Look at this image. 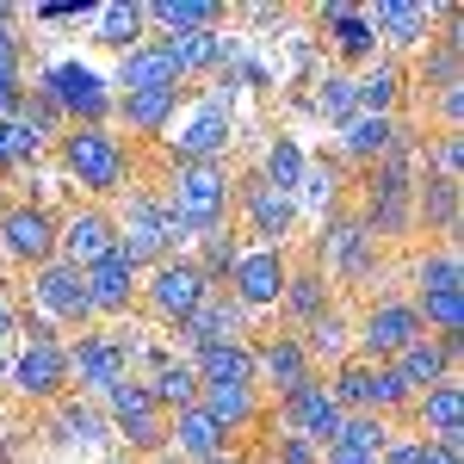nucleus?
Wrapping results in <instances>:
<instances>
[{
  "label": "nucleus",
  "mask_w": 464,
  "mask_h": 464,
  "mask_svg": "<svg viewBox=\"0 0 464 464\" xmlns=\"http://www.w3.org/2000/svg\"><path fill=\"white\" fill-rule=\"evenodd\" d=\"M50 409H56V421H63V440H69V446H100V440H106V409H100V402H87V396H63V402H50Z\"/></svg>",
  "instance_id": "nucleus-41"
},
{
  "label": "nucleus",
  "mask_w": 464,
  "mask_h": 464,
  "mask_svg": "<svg viewBox=\"0 0 464 464\" xmlns=\"http://www.w3.org/2000/svg\"><path fill=\"white\" fill-rule=\"evenodd\" d=\"M396 440L391 421H378V415H341V428L328 446H341V452H365V459H384V446Z\"/></svg>",
  "instance_id": "nucleus-43"
},
{
  "label": "nucleus",
  "mask_w": 464,
  "mask_h": 464,
  "mask_svg": "<svg viewBox=\"0 0 464 464\" xmlns=\"http://www.w3.org/2000/svg\"><path fill=\"white\" fill-rule=\"evenodd\" d=\"M365 19H372L384 56H402V50H415V44H428L440 32V6H421V0H378Z\"/></svg>",
  "instance_id": "nucleus-23"
},
{
  "label": "nucleus",
  "mask_w": 464,
  "mask_h": 464,
  "mask_svg": "<svg viewBox=\"0 0 464 464\" xmlns=\"http://www.w3.org/2000/svg\"><path fill=\"white\" fill-rule=\"evenodd\" d=\"M205 297H211V285H205V273L192 266V254H174V260H161V266H149V273H143V285H137V310H143L155 328L174 334Z\"/></svg>",
  "instance_id": "nucleus-9"
},
{
  "label": "nucleus",
  "mask_w": 464,
  "mask_h": 464,
  "mask_svg": "<svg viewBox=\"0 0 464 464\" xmlns=\"http://www.w3.org/2000/svg\"><path fill=\"white\" fill-rule=\"evenodd\" d=\"M254 174L266 179L273 192H297V179H304V149H297V137H273Z\"/></svg>",
  "instance_id": "nucleus-46"
},
{
  "label": "nucleus",
  "mask_w": 464,
  "mask_h": 464,
  "mask_svg": "<svg viewBox=\"0 0 464 464\" xmlns=\"http://www.w3.org/2000/svg\"><path fill=\"white\" fill-rule=\"evenodd\" d=\"M100 44H111L118 56L149 44V25H143V0H106L100 6Z\"/></svg>",
  "instance_id": "nucleus-40"
},
{
  "label": "nucleus",
  "mask_w": 464,
  "mask_h": 464,
  "mask_svg": "<svg viewBox=\"0 0 464 464\" xmlns=\"http://www.w3.org/2000/svg\"><path fill=\"white\" fill-rule=\"evenodd\" d=\"M63 347H69V384H81L87 402H100L111 384L130 378V353H124V334L118 328H81Z\"/></svg>",
  "instance_id": "nucleus-11"
},
{
  "label": "nucleus",
  "mask_w": 464,
  "mask_h": 464,
  "mask_svg": "<svg viewBox=\"0 0 464 464\" xmlns=\"http://www.w3.org/2000/svg\"><path fill=\"white\" fill-rule=\"evenodd\" d=\"M242 248H248V242H242L236 229L198 236V242H192V266L205 273V285H211V291H223V285H229V273H236V260H242Z\"/></svg>",
  "instance_id": "nucleus-39"
},
{
  "label": "nucleus",
  "mask_w": 464,
  "mask_h": 464,
  "mask_svg": "<svg viewBox=\"0 0 464 464\" xmlns=\"http://www.w3.org/2000/svg\"><path fill=\"white\" fill-rule=\"evenodd\" d=\"M50 137L37 130V124H25V118H0V155H6V168L19 174V168H32V161H44L50 155Z\"/></svg>",
  "instance_id": "nucleus-44"
},
{
  "label": "nucleus",
  "mask_w": 464,
  "mask_h": 464,
  "mask_svg": "<svg viewBox=\"0 0 464 464\" xmlns=\"http://www.w3.org/2000/svg\"><path fill=\"white\" fill-rule=\"evenodd\" d=\"M297 341H304L310 365H328V372H334L341 359H353V322L341 316V310H328V316H322V322H310V328H304Z\"/></svg>",
  "instance_id": "nucleus-37"
},
{
  "label": "nucleus",
  "mask_w": 464,
  "mask_h": 464,
  "mask_svg": "<svg viewBox=\"0 0 464 464\" xmlns=\"http://www.w3.org/2000/svg\"><path fill=\"white\" fill-rule=\"evenodd\" d=\"M186 365L198 372V384H254V347L248 341H211V347L186 353Z\"/></svg>",
  "instance_id": "nucleus-35"
},
{
  "label": "nucleus",
  "mask_w": 464,
  "mask_h": 464,
  "mask_svg": "<svg viewBox=\"0 0 464 464\" xmlns=\"http://www.w3.org/2000/svg\"><path fill=\"white\" fill-rule=\"evenodd\" d=\"M415 143V130L402 124V118H365L359 111L353 124H341V161L347 168H372V161H384L391 149Z\"/></svg>",
  "instance_id": "nucleus-27"
},
{
  "label": "nucleus",
  "mask_w": 464,
  "mask_h": 464,
  "mask_svg": "<svg viewBox=\"0 0 464 464\" xmlns=\"http://www.w3.org/2000/svg\"><path fill=\"white\" fill-rule=\"evenodd\" d=\"M415 291H464V266H459V242H440L415 260Z\"/></svg>",
  "instance_id": "nucleus-47"
},
{
  "label": "nucleus",
  "mask_w": 464,
  "mask_h": 464,
  "mask_svg": "<svg viewBox=\"0 0 464 464\" xmlns=\"http://www.w3.org/2000/svg\"><path fill=\"white\" fill-rule=\"evenodd\" d=\"M6 384L25 396V402H63L74 391L69 384V347L63 341H19V353L6 359Z\"/></svg>",
  "instance_id": "nucleus-14"
},
{
  "label": "nucleus",
  "mask_w": 464,
  "mask_h": 464,
  "mask_svg": "<svg viewBox=\"0 0 464 464\" xmlns=\"http://www.w3.org/2000/svg\"><path fill=\"white\" fill-rule=\"evenodd\" d=\"M168 50V63L179 69V87L198 81V74H217L229 56H236V37L229 32H186V37H155Z\"/></svg>",
  "instance_id": "nucleus-32"
},
{
  "label": "nucleus",
  "mask_w": 464,
  "mask_h": 464,
  "mask_svg": "<svg viewBox=\"0 0 464 464\" xmlns=\"http://www.w3.org/2000/svg\"><path fill=\"white\" fill-rule=\"evenodd\" d=\"M205 464H248L242 452H223V459H205Z\"/></svg>",
  "instance_id": "nucleus-56"
},
{
  "label": "nucleus",
  "mask_w": 464,
  "mask_h": 464,
  "mask_svg": "<svg viewBox=\"0 0 464 464\" xmlns=\"http://www.w3.org/2000/svg\"><path fill=\"white\" fill-rule=\"evenodd\" d=\"M341 186H347V179H341V161H304V179H297V192H291V198H297V217L304 211L334 217L341 211Z\"/></svg>",
  "instance_id": "nucleus-38"
},
{
  "label": "nucleus",
  "mask_w": 464,
  "mask_h": 464,
  "mask_svg": "<svg viewBox=\"0 0 464 464\" xmlns=\"http://www.w3.org/2000/svg\"><path fill=\"white\" fill-rule=\"evenodd\" d=\"M415 236H440V242H459V217H464V186L459 179H415Z\"/></svg>",
  "instance_id": "nucleus-25"
},
{
  "label": "nucleus",
  "mask_w": 464,
  "mask_h": 464,
  "mask_svg": "<svg viewBox=\"0 0 464 464\" xmlns=\"http://www.w3.org/2000/svg\"><path fill=\"white\" fill-rule=\"evenodd\" d=\"M248 334H254V316L229 291H211L168 341H174V353H198V347H211V341H248Z\"/></svg>",
  "instance_id": "nucleus-20"
},
{
  "label": "nucleus",
  "mask_w": 464,
  "mask_h": 464,
  "mask_svg": "<svg viewBox=\"0 0 464 464\" xmlns=\"http://www.w3.org/2000/svg\"><path fill=\"white\" fill-rule=\"evenodd\" d=\"M223 452H236V440L217 428L198 402H192V409H179V415H168V459L205 464V459H223Z\"/></svg>",
  "instance_id": "nucleus-26"
},
{
  "label": "nucleus",
  "mask_w": 464,
  "mask_h": 464,
  "mask_svg": "<svg viewBox=\"0 0 464 464\" xmlns=\"http://www.w3.org/2000/svg\"><path fill=\"white\" fill-rule=\"evenodd\" d=\"M266 421H273L279 433L310 440V446H328V440H334V428H341V402L328 396V384H322V372H316L310 384H297L291 396H279V402L266 409Z\"/></svg>",
  "instance_id": "nucleus-17"
},
{
  "label": "nucleus",
  "mask_w": 464,
  "mask_h": 464,
  "mask_svg": "<svg viewBox=\"0 0 464 464\" xmlns=\"http://www.w3.org/2000/svg\"><path fill=\"white\" fill-rule=\"evenodd\" d=\"M328 396L341 402V415H378V421H402L415 409V391L396 378V365H372V359H341L328 378Z\"/></svg>",
  "instance_id": "nucleus-4"
},
{
  "label": "nucleus",
  "mask_w": 464,
  "mask_h": 464,
  "mask_svg": "<svg viewBox=\"0 0 464 464\" xmlns=\"http://www.w3.org/2000/svg\"><path fill=\"white\" fill-rule=\"evenodd\" d=\"M143 384H149V396H155V409H161V415H179V409H192V402H198V391H205V384H198V372L186 365V353L161 359V365L149 372Z\"/></svg>",
  "instance_id": "nucleus-36"
},
{
  "label": "nucleus",
  "mask_w": 464,
  "mask_h": 464,
  "mask_svg": "<svg viewBox=\"0 0 464 464\" xmlns=\"http://www.w3.org/2000/svg\"><path fill=\"white\" fill-rule=\"evenodd\" d=\"M161 198H168L179 248H192L198 236L229 229V211H236V168H229V161H179V168H168V179H161Z\"/></svg>",
  "instance_id": "nucleus-1"
},
{
  "label": "nucleus",
  "mask_w": 464,
  "mask_h": 464,
  "mask_svg": "<svg viewBox=\"0 0 464 464\" xmlns=\"http://www.w3.org/2000/svg\"><path fill=\"white\" fill-rule=\"evenodd\" d=\"M409 421H415L421 440L464 452V384H459V378H446V384L421 391V396H415V409H409Z\"/></svg>",
  "instance_id": "nucleus-24"
},
{
  "label": "nucleus",
  "mask_w": 464,
  "mask_h": 464,
  "mask_svg": "<svg viewBox=\"0 0 464 464\" xmlns=\"http://www.w3.org/2000/svg\"><path fill=\"white\" fill-rule=\"evenodd\" d=\"M179 93L186 87H155V93H118V124L130 130V137H143V143H161L168 130H174L179 118Z\"/></svg>",
  "instance_id": "nucleus-29"
},
{
  "label": "nucleus",
  "mask_w": 464,
  "mask_h": 464,
  "mask_svg": "<svg viewBox=\"0 0 464 464\" xmlns=\"http://www.w3.org/2000/svg\"><path fill=\"white\" fill-rule=\"evenodd\" d=\"M285 279H291V254L285 248H242V260H236V273H229L223 291H229L248 316H266V310H279Z\"/></svg>",
  "instance_id": "nucleus-16"
},
{
  "label": "nucleus",
  "mask_w": 464,
  "mask_h": 464,
  "mask_svg": "<svg viewBox=\"0 0 464 464\" xmlns=\"http://www.w3.org/2000/svg\"><path fill=\"white\" fill-rule=\"evenodd\" d=\"M155 87H179V69L168 63V50L149 37V44H137V50L118 56V81H111V93H155Z\"/></svg>",
  "instance_id": "nucleus-34"
},
{
  "label": "nucleus",
  "mask_w": 464,
  "mask_h": 464,
  "mask_svg": "<svg viewBox=\"0 0 464 464\" xmlns=\"http://www.w3.org/2000/svg\"><path fill=\"white\" fill-rule=\"evenodd\" d=\"M19 334V310H13V297L0 291V341H13Z\"/></svg>",
  "instance_id": "nucleus-54"
},
{
  "label": "nucleus",
  "mask_w": 464,
  "mask_h": 464,
  "mask_svg": "<svg viewBox=\"0 0 464 464\" xmlns=\"http://www.w3.org/2000/svg\"><path fill=\"white\" fill-rule=\"evenodd\" d=\"M56 161H63V174L93 205H106V198H118L130 186V143L111 124H74V130H63L56 137Z\"/></svg>",
  "instance_id": "nucleus-2"
},
{
  "label": "nucleus",
  "mask_w": 464,
  "mask_h": 464,
  "mask_svg": "<svg viewBox=\"0 0 464 464\" xmlns=\"http://www.w3.org/2000/svg\"><path fill=\"white\" fill-rule=\"evenodd\" d=\"M428 328H421V316H415V304L409 297H378V304H365L353 322V359H372V365H391L409 341H421Z\"/></svg>",
  "instance_id": "nucleus-12"
},
{
  "label": "nucleus",
  "mask_w": 464,
  "mask_h": 464,
  "mask_svg": "<svg viewBox=\"0 0 464 464\" xmlns=\"http://www.w3.org/2000/svg\"><path fill=\"white\" fill-rule=\"evenodd\" d=\"M254 347V391L266 396V402H279V396H291L297 384H310L316 378V365H310V353H304V341L297 334H248Z\"/></svg>",
  "instance_id": "nucleus-15"
},
{
  "label": "nucleus",
  "mask_w": 464,
  "mask_h": 464,
  "mask_svg": "<svg viewBox=\"0 0 464 464\" xmlns=\"http://www.w3.org/2000/svg\"><path fill=\"white\" fill-rule=\"evenodd\" d=\"M0 74L25 81V37H19V6L0 0Z\"/></svg>",
  "instance_id": "nucleus-50"
},
{
  "label": "nucleus",
  "mask_w": 464,
  "mask_h": 464,
  "mask_svg": "<svg viewBox=\"0 0 464 464\" xmlns=\"http://www.w3.org/2000/svg\"><path fill=\"white\" fill-rule=\"evenodd\" d=\"M236 87H242V74L223 63V69H217L211 100H205V106L179 124V137H168V161H174V168H179V161H223V155H229V143H236V137H229V106H236Z\"/></svg>",
  "instance_id": "nucleus-7"
},
{
  "label": "nucleus",
  "mask_w": 464,
  "mask_h": 464,
  "mask_svg": "<svg viewBox=\"0 0 464 464\" xmlns=\"http://www.w3.org/2000/svg\"><path fill=\"white\" fill-rule=\"evenodd\" d=\"M310 111H316V118H328L334 130H341V124H353V118H359L353 74H347V69H328V74L316 81V93H310Z\"/></svg>",
  "instance_id": "nucleus-42"
},
{
  "label": "nucleus",
  "mask_w": 464,
  "mask_h": 464,
  "mask_svg": "<svg viewBox=\"0 0 464 464\" xmlns=\"http://www.w3.org/2000/svg\"><path fill=\"white\" fill-rule=\"evenodd\" d=\"M229 229H236L248 248H285L291 229H297V198H291V192H273L260 174H236Z\"/></svg>",
  "instance_id": "nucleus-8"
},
{
  "label": "nucleus",
  "mask_w": 464,
  "mask_h": 464,
  "mask_svg": "<svg viewBox=\"0 0 464 464\" xmlns=\"http://www.w3.org/2000/svg\"><path fill=\"white\" fill-rule=\"evenodd\" d=\"M0 260L19 266V273L50 266V260H56V211L37 205V198L0 205Z\"/></svg>",
  "instance_id": "nucleus-13"
},
{
  "label": "nucleus",
  "mask_w": 464,
  "mask_h": 464,
  "mask_svg": "<svg viewBox=\"0 0 464 464\" xmlns=\"http://www.w3.org/2000/svg\"><path fill=\"white\" fill-rule=\"evenodd\" d=\"M198 409H205L229 440L248 433V428H266V396L254 391V384H205V391H198Z\"/></svg>",
  "instance_id": "nucleus-31"
},
{
  "label": "nucleus",
  "mask_w": 464,
  "mask_h": 464,
  "mask_svg": "<svg viewBox=\"0 0 464 464\" xmlns=\"http://www.w3.org/2000/svg\"><path fill=\"white\" fill-rule=\"evenodd\" d=\"M25 310H32L37 322H50L56 334H81V328H93L81 266H69V260H50V266L25 273Z\"/></svg>",
  "instance_id": "nucleus-10"
},
{
  "label": "nucleus",
  "mask_w": 464,
  "mask_h": 464,
  "mask_svg": "<svg viewBox=\"0 0 464 464\" xmlns=\"http://www.w3.org/2000/svg\"><path fill=\"white\" fill-rule=\"evenodd\" d=\"M328 310H341L334 304V285L322 279V266H291V279H285V297H279V316H285V328L291 334H304L310 322H322Z\"/></svg>",
  "instance_id": "nucleus-30"
},
{
  "label": "nucleus",
  "mask_w": 464,
  "mask_h": 464,
  "mask_svg": "<svg viewBox=\"0 0 464 464\" xmlns=\"http://www.w3.org/2000/svg\"><path fill=\"white\" fill-rule=\"evenodd\" d=\"M118 440H124L137 459H161V452H168V415H137V421H118Z\"/></svg>",
  "instance_id": "nucleus-49"
},
{
  "label": "nucleus",
  "mask_w": 464,
  "mask_h": 464,
  "mask_svg": "<svg viewBox=\"0 0 464 464\" xmlns=\"http://www.w3.org/2000/svg\"><path fill=\"white\" fill-rule=\"evenodd\" d=\"M402 93H409L402 56H378L365 74H353V100H359L365 118H396V111H402Z\"/></svg>",
  "instance_id": "nucleus-33"
},
{
  "label": "nucleus",
  "mask_w": 464,
  "mask_h": 464,
  "mask_svg": "<svg viewBox=\"0 0 464 464\" xmlns=\"http://www.w3.org/2000/svg\"><path fill=\"white\" fill-rule=\"evenodd\" d=\"M322 32H328V50L347 63V69H372L384 50H378V32H372V19H365V6H353V0H328V6H316Z\"/></svg>",
  "instance_id": "nucleus-22"
},
{
  "label": "nucleus",
  "mask_w": 464,
  "mask_h": 464,
  "mask_svg": "<svg viewBox=\"0 0 464 464\" xmlns=\"http://www.w3.org/2000/svg\"><path fill=\"white\" fill-rule=\"evenodd\" d=\"M118 248V217L106 205H74V211L56 217V260H69V266H93V260H106Z\"/></svg>",
  "instance_id": "nucleus-18"
},
{
  "label": "nucleus",
  "mask_w": 464,
  "mask_h": 464,
  "mask_svg": "<svg viewBox=\"0 0 464 464\" xmlns=\"http://www.w3.org/2000/svg\"><path fill=\"white\" fill-rule=\"evenodd\" d=\"M143 25L155 37L223 32V25H229V6H223V0H143Z\"/></svg>",
  "instance_id": "nucleus-28"
},
{
  "label": "nucleus",
  "mask_w": 464,
  "mask_h": 464,
  "mask_svg": "<svg viewBox=\"0 0 464 464\" xmlns=\"http://www.w3.org/2000/svg\"><path fill=\"white\" fill-rule=\"evenodd\" d=\"M266 464H322V446L297 433H266Z\"/></svg>",
  "instance_id": "nucleus-51"
},
{
  "label": "nucleus",
  "mask_w": 464,
  "mask_h": 464,
  "mask_svg": "<svg viewBox=\"0 0 464 464\" xmlns=\"http://www.w3.org/2000/svg\"><path fill=\"white\" fill-rule=\"evenodd\" d=\"M81 285H87V310H93V328H100V322H111V328H118V322L137 310V285H143V273H137V266H130L124 254L111 248L106 260H93V266L81 273Z\"/></svg>",
  "instance_id": "nucleus-19"
},
{
  "label": "nucleus",
  "mask_w": 464,
  "mask_h": 464,
  "mask_svg": "<svg viewBox=\"0 0 464 464\" xmlns=\"http://www.w3.org/2000/svg\"><path fill=\"white\" fill-rule=\"evenodd\" d=\"M37 93L50 100V106L63 111V124H111V111H118V93H111L106 74H93L87 63H74V56H56V63H44L32 81Z\"/></svg>",
  "instance_id": "nucleus-6"
},
{
  "label": "nucleus",
  "mask_w": 464,
  "mask_h": 464,
  "mask_svg": "<svg viewBox=\"0 0 464 464\" xmlns=\"http://www.w3.org/2000/svg\"><path fill=\"white\" fill-rule=\"evenodd\" d=\"M118 254L149 273V266H161V260H174L179 236H174V217H168V198H161V186H124L118 192Z\"/></svg>",
  "instance_id": "nucleus-3"
},
{
  "label": "nucleus",
  "mask_w": 464,
  "mask_h": 464,
  "mask_svg": "<svg viewBox=\"0 0 464 464\" xmlns=\"http://www.w3.org/2000/svg\"><path fill=\"white\" fill-rule=\"evenodd\" d=\"M459 359H464V334H421V341H409L391 365H396V378L421 396V391H433V384H446V378H459Z\"/></svg>",
  "instance_id": "nucleus-21"
},
{
  "label": "nucleus",
  "mask_w": 464,
  "mask_h": 464,
  "mask_svg": "<svg viewBox=\"0 0 464 464\" xmlns=\"http://www.w3.org/2000/svg\"><path fill=\"white\" fill-rule=\"evenodd\" d=\"M433 118H440V130H464V87H440L433 93Z\"/></svg>",
  "instance_id": "nucleus-52"
},
{
  "label": "nucleus",
  "mask_w": 464,
  "mask_h": 464,
  "mask_svg": "<svg viewBox=\"0 0 464 464\" xmlns=\"http://www.w3.org/2000/svg\"><path fill=\"white\" fill-rule=\"evenodd\" d=\"M421 464H464V452H452V446H433V440H421Z\"/></svg>",
  "instance_id": "nucleus-53"
},
{
  "label": "nucleus",
  "mask_w": 464,
  "mask_h": 464,
  "mask_svg": "<svg viewBox=\"0 0 464 464\" xmlns=\"http://www.w3.org/2000/svg\"><path fill=\"white\" fill-rule=\"evenodd\" d=\"M310 266H322V279H334V285H378L384 279V248L359 229V217L341 205L334 217H322V236H316V254H310Z\"/></svg>",
  "instance_id": "nucleus-5"
},
{
  "label": "nucleus",
  "mask_w": 464,
  "mask_h": 464,
  "mask_svg": "<svg viewBox=\"0 0 464 464\" xmlns=\"http://www.w3.org/2000/svg\"><path fill=\"white\" fill-rule=\"evenodd\" d=\"M100 409H106V421H111V428H118V421H137V415H161L143 378H124V384H111V391L100 396Z\"/></svg>",
  "instance_id": "nucleus-48"
},
{
  "label": "nucleus",
  "mask_w": 464,
  "mask_h": 464,
  "mask_svg": "<svg viewBox=\"0 0 464 464\" xmlns=\"http://www.w3.org/2000/svg\"><path fill=\"white\" fill-rule=\"evenodd\" d=\"M415 161H421V174L459 179L464 186V130H440V137H428V143H415Z\"/></svg>",
  "instance_id": "nucleus-45"
},
{
  "label": "nucleus",
  "mask_w": 464,
  "mask_h": 464,
  "mask_svg": "<svg viewBox=\"0 0 464 464\" xmlns=\"http://www.w3.org/2000/svg\"><path fill=\"white\" fill-rule=\"evenodd\" d=\"M0 464H13V428H6V415H0Z\"/></svg>",
  "instance_id": "nucleus-55"
}]
</instances>
